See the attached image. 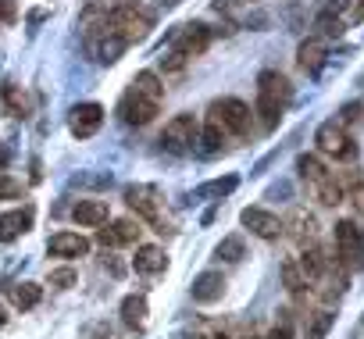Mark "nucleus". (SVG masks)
<instances>
[{"label": "nucleus", "instance_id": "1a4fd4ad", "mask_svg": "<svg viewBox=\"0 0 364 339\" xmlns=\"http://www.w3.org/2000/svg\"><path fill=\"white\" fill-rule=\"evenodd\" d=\"M336 261L346 271H360L364 268V232L350 218L336 225Z\"/></svg>", "mask_w": 364, "mask_h": 339}, {"label": "nucleus", "instance_id": "b1692460", "mask_svg": "<svg viewBox=\"0 0 364 339\" xmlns=\"http://www.w3.org/2000/svg\"><path fill=\"white\" fill-rule=\"evenodd\" d=\"M40 300H43V286H36V282H15L11 286V303L18 311H33Z\"/></svg>", "mask_w": 364, "mask_h": 339}, {"label": "nucleus", "instance_id": "bb28decb", "mask_svg": "<svg viewBox=\"0 0 364 339\" xmlns=\"http://www.w3.org/2000/svg\"><path fill=\"white\" fill-rule=\"evenodd\" d=\"M4 100H8V107H11L18 118H26V114H29V97H26V93H18V86H8V90H4Z\"/></svg>", "mask_w": 364, "mask_h": 339}, {"label": "nucleus", "instance_id": "39448f33", "mask_svg": "<svg viewBox=\"0 0 364 339\" xmlns=\"http://www.w3.org/2000/svg\"><path fill=\"white\" fill-rule=\"evenodd\" d=\"M208 118H211L215 125H222L229 139H247V136H250V125H254V114H250V107H247L240 97H222V100H215V104L208 107Z\"/></svg>", "mask_w": 364, "mask_h": 339}, {"label": "nucleus", "instance_id": "f03ea898", "mask_svg": "<svg viewBox=\"0 0 364 339\" xmlns=\"http://www.w3.org/2000/svg\"><path fill=\"white\" fill-rule=\"evenodd\" d=\"M289 97H293V90H289V79L282 72L264 68L257 75V114H261L264 132H275L279 129V122H282V114L289 107Z\"/></svg>", "mask_w": 364, "mask_h": 339}, {"label": "nucleus", "instance_id": "20e7f679", "mask_svg": "<svg viewBox=\"0 0 364 339\" xmlns=\"http://www.w3.org/2000/svg\"><path fill=\"white\" fill-rule=\"evenodd\" d=\"M104 29H107L111 36H118L125 47H132V43H143V40L150 36L154 15H150L146 8H139V4H122V8H111V11H107Z\"/></svg>", "mask_w": 364, "mask_h": 339}, {"label": "nucleus", "instance_id": "cd10ccee", "mask_svg": "<svg viewBox=\"0 0 364 339\" xmlns=\"http://www.w3.org/2000/svg\"><path fill=\"white\" fill-rule=\"evenodd\" d=\"M18 197H22V183L0 176V200H18Z\"/></svg>", "mask_w": 364, "mask_h": 339}, {"label": "nucleus", "instance_id": "423d86ee", "mask_svg": "<svg viewBox=\"0 0 364 339\" xmlns=\"http://www.w3.org/2000/svg\"><path fill=\"white\" fill-rule=\"evenodd\" d=\"M125 204H129L143 222H150L157 232H171V222H168V215H164V197H161L157 186H129V190H125Z\"/></svg>", "mask_w": 364, "mask_h": 339}, {"label": "nucleus", "instance_id": "2eb2a0df", "mask_svg": "<svg viewBox=\"0 0 364 339\" xmlns=\"http://www.w3.org/2000/svg\"><path fill=\"white\" fill-rule=\"evenodd\" d=\"M47 250H50L54 257L72 261V257H86V254H90V240L79 236V232H58V236H50Z\"/></svg>", "mask_w": 364, "mask_h": 339}, {"label": "nucleus", "instance_id": "0eeeda50", "mask_svg": "<svg viewBox=\"0 0 364 339\" xmlns=\"http://www.w3.org/2000/svg\"><path fill=\"white\" fill-rule=\"evenodd\" d=\"M197 139H200V122H197L193 114H175V118L164 125V132H161V146H164L168 154H175V157L193 154V150H197Z\"/></svg>", "mask_w": 364, "mask_h": 339}, {"label": "nucleus", "instance_id": "72a5a7b5", "mask_svg": "<svg viewBox=\"0 0 364 339\" xmlns=\"http://www.w3.org/2000/svg\"><path fill=\"white\" fill-rule=\"evenodd\" d=\"M97 4V0H93ZM122 4H136V0H111V8H122Z\"/></svg>", "mask_w": 364, "mask_h": 339}, {"label": "nucleus", "instance_id": "a211bd4d", "mask_svg": "<svg viewBox=\"0 0 364 339\" xmlns=\"http://www.w3.org/2000/svg\"><path fill=\"white\" fill-rule=\"evenodd\" d=\"M325 61H328V50H325V43L321 40H304L300 43V50H296V65H300V72H307V75H318L321 68H325Z\"/></svg>", "mask_w": 364, "mask_h": 339}, {"label": "nucleus", "instance_id": "ddd939ff", "mask_svg": "<svg viewBox=\"0 0 364 339\" xmlns=\"http://www.w3.org/2000/svg\"><path fill=\"white\" fill-rule=\"evenodd\" d=\"M282 232H289L300 250H307V247L318 243V222H314V215H307L304 208H293V215L282 222Z\"/></svg>", "mask_w": 364, "mask_h": 339}, {"label": "nucleus", "instance_id": "4be33fe9", "mask_svg": "<svg viewBox=\"0 0 364 339\" xmlns=\"http://www.w3.org/2000/svg\"><path fill=\"white\" fill-rule=\"evenodd\" d=\"M122 321H125L129 328H143V325H146V296L129 293V296L122 300Z\"/></svg>", "mask_w": 364, "mask_h": 339}, {"label": "nucleus", "instance_id": "2f4dec72", "mask_svg": "<svg viewBox=\"0 0 364 339\" xmlns=\"http://www.w3.org/2000/svg\"><path fill=\"white\" fill-rule=\"evenodd\" d=\"M350 200H353V208H357V215H364V186L357 183L353 190H350Z\"/></svg>", "mask_w": 364, "mask_h": 339}, {"label": "nucleus", "instance_id": "9d476101", "mask_svg": "<svg viewBox=\"0 0 364 339\" xmlns=\"http://www.w3.org/2000/svg\"><path fill=\"white\" fill-rule=\"evenodd\" d=\"M208 47H211V29L200 26V22H197V26H182V29L171 36V50L182 54L186 61H190V58H200Z\"/></svg>", "mask_w": 364, "mask_h": 339}, {"label": "nucleus", "instance_id": "dca6fc26", "mask_svg": "<svg viewBox=\"0 0 364 339\" xmlns=\"http://www.w3.org/2000/svg\"><path fill=\"white\" fill-rule=\"evenodd\" d=\"M190 293H193L197 303H215V300H222V293H225V275H222V271H200V275L193 279Z\"/></svg>", "mask_w": 364, "mask_h": 339}, {"label": "nucleus", "instance_id": "6ab92c4d", "mask_svg": "<svg viewBox=\"0 0 364 339\" xmlns=\"http://www.w3.org/2000/svg\"><path fill=\"white\" fill-rule=\"evenodd\" d=\"M200 154L204 157H218L225 146H229V136H225V129L222 125H215L211 118H204V125H200Z\"/></svg>", "mask_w": 364, "mask_h": 339}, {"label": "nucleus", "instance_id": "e433bc0d", "mask_svg": "<svg viewBox=\"0 0 364 339\" xmlns=\"http://www.w3.org/2000/svg\"><path fill=\"white\" fill-rule=\"evenodd\" d=\"M240 339H257V335H240Z\"/></svg>", "mask_w": 364, "mask_h": 339}, {"label": "nucleus", "instance_id": "473e14b6", "mask_svg": "<svg viewBox=\"0 0 364 339\" xmlns=\"http://www.w3.org/2000/svg\"><path fill=\"white\" fill-rule=\"evenodd\" d=\"M8 161H11V154H8V146H0V168H4Z\"/></svg>", "mask_w": 364, "mask_h": 339}, {"label": "nucleus", "instance_id": "c756f323", "mask_svg": "<svg viewBox=\"0 0 364 339\" xmlns=\"http://www.w3.org/2000/svg\"><path fill=\"white\" fill-rule=\"evenodd\" d=\"M75 282V271L72 268H58V271H50V286H58V289H68Z\"/></svg>", "mask_w": 364, "mask_h": 339}, {"label": "nucleus", "instance_id": "4468645a", "mask_svg": "<svg viewBox=\"0 0 364 339\" xmlns=\"http://www.w3.org/2000/svg\"><path fill=\"white\" fill-rule=\"evenodd\" d=\"M29 229H33V208H18V211L0 215V243H15Z\"/></svg>", "mask_w": 364, "mask_h": 339}, {"label": "nucleus", "instance_id": "7ed1b4c3", "mask_svg": "<svg viewBox=\"0 0 364 339\" xmlns=\"http://www.w3.org/2000/svg\"><path fill=\"white\" fill-rule=\"evenodd\" d=\"M296 172H300V179L311 186L314 200H321L325 208H339V204L346 200L343 183L336 179V172H328V164H325L318 154H300V157H296Z\"/></svg>", "mask_w": 364, "mask_h": 339}, {"label": "nucleus", "instance_id": "7c9ffc66", "mask_svg": "<svg viewBox=\"0 0 364 339\" xmlns=\"http://www.w3.org/2000/svg\"><path fill=\"white\" fill-rule=\"evenodd\" d=\"M264 339H293V328H289V321H282V325H275Z\"/></svg>", "mask_w": 364, "mask_h": 339}, {"label": "nucleus", "instance_id": "f3484780", "mask_svg": "<svg viewBox=\"0 0 364 339\" xmlns=\"http://www.w3.org/2000/svg\"><path fill=\"white\" fill-rule=\"evenodd\" d=\"M136 240H139V225L132 218H118V222H111V229L97 232V243H104V247H129Z\"/></svg>", "mask_w": 364, "mask_h": 339}, {"label": "nucleus", "instance_id": "5701e85b", "mask_svg": "<svg viewBox=\"0 0 364 339\" xmlns=\"http://www.w3.org/2000/svg\"><path fill=\"white\" fill-rule=\"evenodd\" d=\"M236 186H240V179H236V176H225V179H211V183L197 186L193 197H197V200H222V197H229Z\"/></svg>", "mask_w": 364, "mask_h": 339}, {"label": "nucleus", "instance_id": "f8f14e48", "mask_svg": "<svg viewBox=\"0 0 364 339\" xmlns=\"http://www.w3.org/2000/svg\"><path fill=\"white\" fill-rule=\"evenodd\" d=\"M240 222H243L257 240H268V243H275L279 236H286V232H282V218L272 215V211H264V208H247V211L240 215Z\"/></svg>", "mask_w": 364, "mask_h": 339}, {"label": "nucleus", "instance_id": "c9c22d12", "mask_svg": "<svg viewBox=\"0 0 364 339\" xmlns=\"http://www.w3.org/2000/svg\"><path fill=\"white\" fill-rule=\"evenodd\" d=\"M4 321H8V318H4V311H0V328H4Z\"/></svg>", "mask_w": 364, "mask_h": 339}, {"label": "nucleus", "instance_id": "f704fd0d", "mask_svg": "<svg viewBox=\"0 0 364 339\" xmlns=\"http://www.w3.org/2000/svg\"><path fill=\"white\" fill-rule=\"evenodd\" d=\"M178 4V0H164V8H175Z\"/></svg>", "mask_w": 364, "mask_h": 339}, {"label": "nucleus", "instance_id": "a878e982", "mask_svg": "<svg viewBox=\"0 0 364 339\" xmlns=\"http://www.w3.org/2000/svg\"><path fill=\"white\" fill-rule=\"evenodd\" d=\"M243 240L240 236H225L222 243H218V250H215V257H222V261H229V264H236V261H243Z\"/></svg>", "mask_w": 364, "mask_h": 339}, {"label": "nucleus", "instance_id": "c85d7f7f", "mask_svg": "<svg viewBox=\"0 0 364 339\" xmlns=\"http://www.w3.org/2000/svg\"><path fill=\"white\" fill-rule=\"evenodd\" d=\"M18 18V4L15 0H0V26H15Z\"/></svg>", "mask_w": 364, "mask_h": 339}, {"label": "nucleus", "instance_id": "f257e3e1", "mask_svg": "<svg viewBox=\"0 0 364 339\" xmlns=\"http://www.w3.org/2000/svg\"><path fill=\"white\" fill-rule=\"evenodd\" d=\"M164 104V82L154 72H139L118 100V114L125 125H150Z\"/></svg>", "mask_w": 364, "mask_h": 339}, {"label": "nucleus", "instance_id": "6e6552de", "mask_svg": "<svg viewBox=\"0 0 364 339\" xmlns=\"http://www.w3.org/2000/svg\"><path fill=\"white\" fill-rule=\"evenodd\" d=\"M314 143H318V154H325V157H332V161H357V143H353V136L346 132L343 122H325V125H318Z\"/></svg>", "mask_w": 364, "mask_h": 339}, {"label": "nucleus", "instance_id": "393cba45", "mask_svg": "<svg viewBox=\"0 0 364 339\" xmlns=\"http://www.w3.org/2000/svg\"><path fill=\"white\" fill-rule=\"evenodd\" d=\"M332 318H336V314H332L328 307H318V311L304 314V332H307V339H325V332H328Z\"/></svg>", "mask_w": 364, "mask_h": 339}, {"label": "nucleus", "instance_id": "9b49d317", "mask_svg": "<svg viewBox=\"0 0 364 339\" xmlns=\"http://www.w3.org/2000/svg\"><path fill=\"white\" fill-rule=\"evenodd\" d=\"M100 125H104V107L93 104V100L75 104V107L68 111V129H72V136H79V139H90Z\"/></svg>", "mask_w": 364, "mask_h": 339}, {"label": "nucleus", "instance_id": "aec40b11", "mask_svg": "<svg viewBox=\"0 0 364 339\" xmlns=\"http://www.w3.org/2000/svg\"><path fill=\"white\" fill-rule=\"evenodd\" d=\"M132 268H136L139 275H157V271L168 268V257H164L161 247H139L136 257H132Z\"/></svg>", "mask_w": 364, "mask_h": 339}, {"label": "nucleus", "instance_id": "412c9836", "mask_svg": "<svg viewBox=\"0 0 364 339\" xmlns=\"http://www.w3.org/2000/svg\"><path fill=\"white\" fill-rule=\"evenodd\" d=\"M72 218L79 225H104L107 222V204L104 200H79L72 208Z\"/></svg>", "mask_w": 364, "mask_h": 339}]
</instances>
